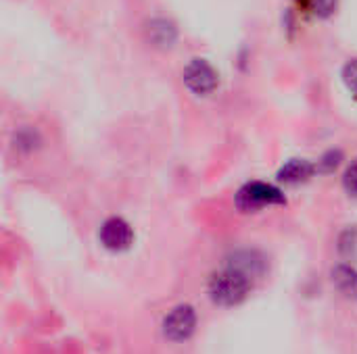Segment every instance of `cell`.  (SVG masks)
I'll return each instance as SVG.
<instances>
[{"instance_id": "cell-12", "label": "cell", "mask_w": 357, "mask_h": 354, "mask_svg": "<svg viewBox=\"0 0 357 354\" xmlns=\"http://www.w3.org/2000/svg\"><path fill=\"white\" fill-rule=\"evenodd\" d=\"M343 188L349 196L357 198V159L349 163V167L343 173Z\"/></svg>"}, {"instance_id": "cell-9", "label": "cell", "mask_w": 357, "mask_h": 354, "mask_svg": "<svg viewBox=\"0 0 357 354\" xmlns=\"http://www.w3.org/2000/svg\"><path fill=\"white\" fill-rule=\"evenodd\" d=\"M335 288L345 296V298H357V271L351 265H337L331 273Z\"/></svg>"}, {"instance_id": "cell-7", "label": "cell", "mask_w": 357, "mask_h": 354, "mask_svg": "<svg viewBox=\"0 0 357 354\" xmlns=\"http://www.w3.org/2000/svg\"><path fill=\"white\" fill-rule=\"evenodd\" d=\"M228 265L234 267V269H238V271H243V273L249 275L251 280L259 277V275L264 273V269H266L264 257L257 255L255 250H241V252H236V255L228 261Z\"/></svg>"}, {"instance_id": "cell-8", "label": "cell", "mask_w": 357, "mask_h": 354, "mask_svg": "<svg viewBox=\"0 0 357 354\" xmlns=\"http://www.w3.org/2000/svg\"><path fill=\"white\" fill-rule=\"evenodd\" d=\"M314 173H316V167L310 161L293 159L278 171V179L287 184H301V182H307Z\"/></svg>"}, {"instance_id": "cell-11", "label": "cell", "mask_w": 357, "mask_h": 354, "mask_svg": "<svg viewBox=\"0 0 357 354\" xmlns=\"http://www.w3.org/2000/svg\"><path fill=\"white\" fill-rule=\"evenodd\" d=\"M339 0H305V6L318 17H331Z\"/></svg>"}, {"instance_id": "cell-1", "label": "cell", "mask_w": 357, "mask_h": 354, "mask_svg": "<svg viewBox=\"0 0 357 354\" xmlns=\"http://www.w3.org/2000/svg\"><path fill=\"white\" fill-rule=\"evenodd\" d=\"M253 280L245 275L243 271L226 265L222 271L213 273L209 280V296L215 305L222 307H234L238 305L251 290Z\"/></svg>"}, {"instance_id": "cell-5", "label": "cell", "mask_w": 357, "mask_h": 354, "mask_svg": "<svg viewBox=\"0 0 357 354\" xmlns=\"http://www.w3.org/2000/svg\"><path fill=\"white\" fill-rule=\"evenodd\" d=\"M100 244L107 248V250H113V252H121V250H128L134 242V232L130 227L128 221H123L121 217H111L102 223L100 227Z\"/></svg>"}, {"instance_id": "cell-3", "label": "cell", "mask_w": 357, "mask_h": 354, "mask_svg": "<svg viewBox=\"0 0 357 354\" xmlns=\"http://www.w3.org/2000/svg\"><path fill=\"white\" fill-rule=\"evenodd\" d=\"M163 336L172 342H184L192 336L197 328V313L190 305H180L167 313L163 319Z\"/></svg>"}, {"instance_id": "cell-6", "label": "cell", "mask_w": 357, "mask_h": 354, "mask_svg": "<svg viewBox=\"0 0 357 354\" xmlns=\"http://www.w3.org/2000/svg\"><path fill=\"white\" fill-rule=\"evenodd\" d=\"M176 27L167 19H153L146 25V38L157 48H169L176 42Z\"/></svg>"}, {"instance_id": "cell-4", "label": "cell", "mask_w": 357, "mask_h": 354, "mask_svg": "<svg viewBox=\"0 0 357 354\" xmlns=\"http://www.w3.org/2000/svg\"><path fill=\"white\" fill-rule=\"evenodd\" d=\"M218 73L215 69L203 61V58H192L186 69H184V83L188 86V90H192L199 96H207L218 88Z\"/></svg>"}, {"instance_id": "cell-2", "label": "cell", "mask_w": 357, "mask_h": 354, "mask_svg": "<svg viewBox=\"0 0 357 354\" xmlns=\"http://www.w3.org/2000/svg\"><path fill=\"white\" fill-rule=\"evenodd\" d=\"M284 202H287L284 194L276 186H270L264 182H251L243 186L236 194V207L243 213H257L264 207L284 204Z\"/></svg>"}, {"instance_id": "cell-10", "label": "cell", "mask_w": 357, "mask_h": 354, "mask_svg": "<svg viewBox=\"0 0 357 354\" xmlns=\"http://www.w3.org/2000/svg\"><path fill=\"white\" fill-rule=\"evenodd\" d=\"M341 161H343V152L341 150H328L320 161H318V171H322V173H333L339 165H341Z\"/></svg>"}, {"instance_id": "cell-13", "label": "cell", "mask_w": 357, "mask_h": 354, "mask_svg": "<svg viewBox=\"0 0 357 354\" xmlns=\"http://www.w3.org/2000/svg\"><path fill=\"white\" fill-rule=\"evenodd\" d=\"M343 81H345L347 90L357 96V58L349 61V63L343 67Z\"/></svg>"}]
</instances>
